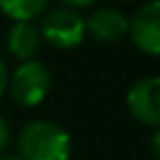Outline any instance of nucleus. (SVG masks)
I'll use <instances>...</instances> for the list:
<instances>
[{
    "label": "nucleus",
    "instance_id": "obj_6",
    "mask_svg": "<svg viewBox=\"0 0 160 160\" xmlns=\"http://www.w3.org/2000/svg\"><path fill=\"white\" fill-rule=\"evenodd\" d=\"M127 31H129L127 16L112 7H101L86 18V33H90L94 40L105 42V44L123 40Z\"/></svg>",
    "mask_w": 160,
    "mask_h": 160
},
{
    "label": "nucleus",
    "instance_id": "obj_13",
    "mask_svg": "<svg viewBox=\"0 0 160 160\" xmlns=\"http://www.w3.org/2000/svg\"><path fill=\"white\" fill-rule=\"evenodd\" d=\"M0 160H22L18 153H5V156H0Z\"/></svg>",
    "mask_w": 160,
    "mask_h": 160
},
{
    "label": "nucleus",
    "instance_id": "obj_4",
    "mask_svg": "<svg viewBox=\"0 0 160 160\" xmlns=\"http://www.w3.org/2000/svg\"><path fill=\"white\" fill-rule=\"evenodd\" d=\"M129 114L153 129H160V77H142L127 90Z\"/></svg>",
    "mask_w": 160,
    "mask_h": 160
},
{
    "label": "nucleus",
    "instance_id": "obj_2",
    "mask_svg": "<svg viewBox=\"0 0 160 160\" xmlns=\"http://www.w3.org/2000/svg\"><path fill=\"white\" fill-rule=\"evenodd\" d=\"M51 83H53L51 70L42 62L31 59V62L20 64L9 75L7 90H9L11 99L18 105H22V108H35V105H40L48 97Z\"/></svg>",
    "mask_w": 160,
    "mask_h": 160
},
{
    "label": "nucleus",
    "instance_id": "obj_9",
    "mask_svg": "<svg viewBox=\"0 0 160 160\" xmlns=\"http://www.w3.org/2000/svg\"><path fill=\"white\" fill-rule=\"evenodd\" d=\"M11 142V127L5 121V116H0V153H2Z\"/></svg>",
    "mask_w": 160,
    "mask_h": 160
},
{
    "label": "nucleus",
    "instance_id": "obj_12",
    "mask_svg": "<svg viewBox=\"0 0 160 160\" xmlns=\"http://www.w3.org/2000/svg\"><path fill=\"white\" fill-rule=\"evenodd\" d=\"M151 153L156 160H160V129H153L151 134Z\"/></svg>",
    "mask_w": 160,
    "mask_h": 160
},
{
    "label": "nucleus",
    "instance_id": "obj_1",
    "mask_svg": "<svg viewBox=\"0 0 160 160\" xmlns=\"http://www.w3.org/2000/svg\"><path fill=\"white\" fill-rule=\"evenodd\" d=\"M70 151V134L53 121H31L18 134V156L22 160H68Z\"/></svg>",
    "mask_w": 160,
    "mask_h": 160
},
{
    "label": "nucleus",
    "instance_id": "obj_14",
    "mask_svg": "<svg viewBox=\"0 0 160 160\" xmlns=\"http://www.w3.org/2000/svg\"><path fill=\"white\" fill-rule=\"evenodd\" d=\"M121 2H129V0H121Z\"/></svg>",
    "mask_w": 160,
    "mask_h": 160
},
{
    "label": "nucleus",
    "instance_id": "obj_10",
    "mask_svg": "<svg viewBox=\"0 0 160 160\" xmlns=\"http://www.w3.org/2000/svg\"><path fill=\"white\" fill-rule=\"evenodd\" d=\"M7 83H9V68H7V64H5V57L0 55V97L5 94Z\"/></svg>",
    "mask_w": 160,
    "mask_h": 160
},
{
    "label": "nucleus",
    "instance_id": "obj_11",
    "mask_svg": "<svg viewBox=\"0 0 160 160\" xmlns=\"http://www.w3.org/2000/svg\"><path fill=\"white\" fill-rule=\"evenodd\" d=\"M62 2V7H68V9H81V7H90V5H94L97 0H59Z\"/></svg>",
    "mask_w": 160,
    "mask_h": 160
},
{
    "label": "nucleus",
    "instance_id": "obj_3",
    "mask_svg": "<svg viewBox=\"0 0 160 160\" xmlns=\"http://www.w3.org/2000/svg\"><path fill=\"white\" fill-rule=\"evenodd\" d=\"M40 35L42 42H48L57 51L75 48L86 38V18L68 7H55L51 9L42 22H40Z\"/></svg>",
    "mask_w": 160,
    "mask_h": 160
},
{
    "label": "nucleus",
    "instance_id": "obj_7",
    "mask_svg": "<svg viewBox=\"0 0 160 160\" xmlns=\"http://www.w3.org/2000/svg\"><path fill=\"white\" fill-rule=\"evenodd\" d=\"M42 46L40 29L33 22H13V27L7 33V51L20 59V64L31 62Z\"/></svg>",
    "mask_w": 160,
    "mask_h": 160
},
{
    "label": "nucleus",
    "instance_id": "obj_5",
    "mask_svg": "<svg viewBox=\"0 0 160 160\" xmlns=\"http://www.w3.org/2000/svg\"><path fill=\"white\" fill-rule=\"evenodd\" d=\"M127 35L145 55H160V0H149L134 13Z\"/></svg>",
    "mask_w": 160,
    "mask_h": 160
},
{
    "label": "nucleus",
    "instance_id": "obj_8",
    "mask_svg": "<svg viewBox=\"0 0 160 160\" xmlns=\"http://www.w3.org/2000/svg\"><path fill=\"white\" fill-rule=\"evenodd\" d=\"M48 0H0V11L13 22H33L46 11Z\"/></svg>",
    "mask_w": 160,
    "mask_h": 160
}]
</instances>
